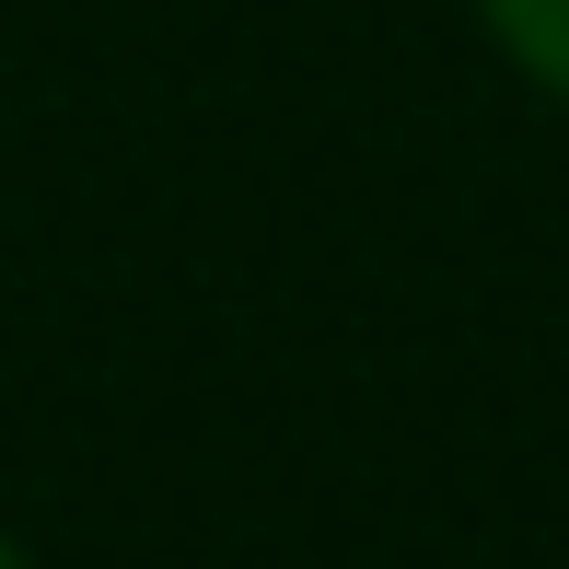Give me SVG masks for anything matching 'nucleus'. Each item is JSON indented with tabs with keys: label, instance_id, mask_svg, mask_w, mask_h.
Instances as JSON below:
<instances>
[{
	"label": "nucleus",
	"instance_id": "nucleus-1",
	"mask_svg": "<svg viewBox=\"0 0 569 569\" xmlns=\"http://www.w3.org/2000/svg\"><path fill=\"white\" fill-rule=\"evenodd\" d=\"M488 23L547 93H569V0H488Z\"/></svg>",
	"mask_w": 569,
	"mask_h": 569
},
{
	"label": "nucleus",
	"instance_id": "nucleus-2",
	"mask_svg": "<svg viewBox=\"0 0 569 569\" xmlns=\"http://www.w3.org/2000/svg\"><path fill=\"white\" fill-rule=\"evenodd\" d=\"M0 569H23V558H12V547H0Z\"/></svg>",
	"mask_w": 569,
	"mask_h": 569
}]
</instances>
